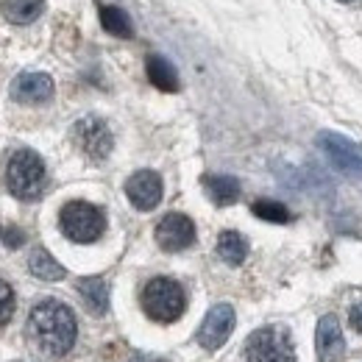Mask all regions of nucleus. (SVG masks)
<instances>
[{
  "instance_id": "1",
  "label": "nucleus",
  "mask_w": 362,
  "mask_h": 362,
  "mask_svg": "<svg viewBox=\"0 0 362 362\" xmlns=\"http://www.w3.org/2000/svg\"><path fill=\"white\" fill-rule=\"evenodd\" d=\"M78 337V323L67 304L45 298L25 320V340L42 357H64Z\"/></svg>"
},
{
  "instance_id": "2",
  "label": "nucleus",
  "mask_w": 362,
  "mask_h": 362,
  "mask_svg": "<svg viewBox=\"0 0 362 362\" xmlns=\"http://www.w3.org/2000/svg\"><path fill=\"white\" fill-rule=\"evenodd\" d=\"M6 187L20 201H34L45 189V162L40 153L23 148L6 165Z\"/></svg>"
},
{
  "instance_id": "3",
  "label": "nucleus",
  "mask_w": 362,
  "mask_h": 362,
  "mask_svg": "<svg viewBox=\"0 0 362 362\" xmlns=\"http://www.w3.org/2000/svg\"><path fill=\"white\" fill-rule=\"evenodd\" d=\"M142 307H145L148 317H153L159 323H173L184 313L187 298H184L179 281H173L168 276H156L142 287Z\"/></svg>"
},
{
  "instance_id": "4",
  "label": "nucleus",
  "mask_w": 362,
  "mask_h": 362,
  "mask_svg": "<svg viewBox=\"0 0 362 362\" xmlns=\"http://www.w3.org/2000/svg\"><path fill=\"white\" fill-rule=\"evenodd\" d=\"M59 226L64 231L67 240L73 243H95L103 228H106V218L103 212L95 206V204H87V201H70L62 206L59 212Z\"/></svg>"
},
{
  "instance_id": "5",
  "label": "nucleus",
  "mask_w": 362,
  "mask_h": 362,
  "mask_svg": "<svg viewBox=\"0 0 362 362\" xmlns=\"http://www.w3.org/2000/svg\"><path fill=\"white\" fill-rule=\"evenodd\" d=\"M245 357L248 362H296V349L284 329L265 326L248 337Z\"/></svg>"
},
{
  "instance_id": "6",
  "label": "nucleus",
  "mask_w": 362,
  "mask_h": 362,
  "mask_svg": "<svg viewBox=\"0 0 362 362\" xmlns=\"http://www.w3.org/2000/svg\"><path fill=\"white\" fill-rule=\"evenodd\" d=\"M73 142L92 162H103L112 153V148H115V136L109 132V126L100 117H92V115L90 117H81L73 126Z\"/></svg>"
},
{
  "instance_id": "7",
  "label": "nucleus",
  "mask_w": 362,
  "mask_h": 362,
  "mask_svg": "<svg viewBox=\"0 0 362 362\" xmlns=\"http://www.w3.org/2000/svg\"><path fill=\"white\" fill-rule=\"evenodd\" d=\"M317 148L329 156V162L349 173V176H362V148L351 142L349 136L334 134V132H320L317 134Z\"/></svg>"
},
{
  "instance_id": "8",
  "label": "nucleus",
  "mask_w": 362,
  "mask_h": 362,
  "mask_svg": "<svg viewBox=\"0 0 362 362\" xmlns=\"http://www.w3.org/2000/svg\"><path fill=\"white\" fill-rule=\"evenodd\" d=\"M156 243L162 251H170V254L184 251L195 243V223L181 212H170L156 223Z\"/></svg>"
},
{
  "instance_id": "9",
  "label": "nucleus",
  "mask_w": 362,
  "mask_h": 362,
  "mask_svg": "<svg viewBox=\"0 0 362 362\" xmlns=\"http://www.w3.org/2000/svg\"><path fill=\"white\" fill-rule=\"evenodd\" d=\"M231 329H234V307H231V304H215V307L206 313L201 329H198V343H201L204 349L215 351V349H221L228 340Z\"/></svg>"
},
{
  "instance_id": "10",
  "label": "nucleus",
  "mask_w": 362,
  "mask_h": 362,
  "mask_svg": "<svg viewBox=\"0 0 362 362\" xmlns=\"http://www.w3.org/2000/svg\"><path fill=\"white\" fill-rule=\"evenodd\" d=\"M126 195L139 212H151L162 201V179L153 170H136L132 179L126 181Z\"/></svg>"
},
{
  "instance_id": "11",
  "label": "nucleus",
  "mask_w": 362,
  "mask_h": 362,
  "mask_svg": "<svg viewBox=\"0 0 362 362\" xmlns=\"http://www.w3.org/2000/svg\"><path fill=\"white\" fill-rule=\"evenodd\" d=\"M315 346H317V360L320 362H340L346 340H343V329L337 315H323L317 320L315 332Z\"/></svg>"
},
{
  "instance_id": "12",
  "label": "nucleus",
  "mask_w": 362,
  "mask_h": 362,
  "mask_svg": "<svg viewBox=\"0 0 362 362\" xmlns=\"http://www.w3.org/2000/svg\"><path fill=\"white\" fill-rule=\"evenodd\" d=\"M11 98L17 103H47L53 98V78L45 73H23L11 84Z\"/></svg>"
},
{
  "instance_id": "13",
  "label": "nucleus",
  "mask_w": 362,
  "mask_h": 362,
  "mask_svg": "<svg viewBox=\"0 0 362 362\" xmlns=\"http://www.w3.org/2000/svg\"><path fill=\"white\" fill-rule=\"evenodd\" d=\"M145 73H148V78H151V84H153L156 90H162V92L179 90V73H176V67H173L165 56H156V53L148 56Z\"/></svg>"
},
{
  "instance_id": "14",
  "label": "nucleus",
  "mask_w": 362,
  "mask_h": 362,
  "mask_svg": "<svg viewBox=\"0 0 362 362\" xmlns=\"http://www.w3.org/2000/svg\"><path fill=\"white\" fill-rule=\"evenodd\" d=\"M78 296L84 298L87 310L92 315H106L109 310V284L98 276H90V279H81L78 281Z\"/></svg>"
},
{
  "instance_id": "15",
  "label": "nucleus",
  "mask_w": 362,
  "mask_h": 362,
  "mask_svg": "<svg viewBox=\"0 0 362 362\" xmlns=\"http://www.w3.org/2000/svg\"><path fill=\"white\" fill-rule=\"evenodd\" d=\"M45 8V0H0V11L8 23L28 25L34 23Z\"/></svg>"
},
{
  "instance_id": "16",
  "label": "nucleus",
  "mask_w": 362,
  "mask_h": 362,
  "mask_svg": "<svg viewBox=\"0 0 362 362\" xmlns=\"http://www.w3.org/2000/svg\"><path fill=\"white\" fill-rule=\"evenodd\" d=\"M218 257L226 262V265H243L245 257H248V243L240 231H223L218 237Z\"/></svg>"
},
{
  "instance_id": "17",
  "label": "nucleus",
  "mask_w": 362,
  "mask_h": 362,
  "mask_svg": "<svg viewBox=\"0 0 362 362\" xmlns=\"http://www.w3.org/2000/svg\"><path fill=\"white\" fill-rule=\"evenodd\" d=\"M206 192L218 206H231L240 198V181L231 176H206Z\"/></svg>"
},
{
  "instance_id": "18",
  "label": "nucleus",
  "mask_w": 362,
  "mask_h": 362,
  "mask_svg": "<svg viewBox=\"0 0 362 362\" xmlns=\"http://www.w3.org/2000/svg\"><path fill=\"white\" fill-rule=\"evenodd\" d=\"M28 271L34 273L37 279H42V281H59V279H64V268L47 254L45 248H37L28 257Z\"/></svg>"
},
{
  "instance_id": "19",
  "label": "nucleus",
  "mask_w": 362,
  "mask_h": 362,
  "mask_svg": "<svg viewBox=\"0 0 362 362\" xmlns=\"http://www.w3.org/2000/svg\"><path fill=\"white\" fill-rule=\"evenodd\" d=\"M100 25L109 31V34H115V37H132L134 34V25H132V17L123 11V8H117V6H103L100 8Z\"/></svg>"
},
{
  "instance_id": "20",
  "label": "nucleus",
  "mask_w": 362,
  "mask_h": 362,
  "mask_svg": "<svg viewBox=\"0 0 362 362\" xmlns=\"http://www.w3.org/2000/svg\"><path fill=\"white\" fill-rule=\"evenodd\" d=\"M251 209H254L257 218H262L268 223H287L290 221V209L279 201H257Z\"/></svg>"
},
{
  "instance_id": "21",
  "label": "nucleus",
  "mask_w": 362,
  "mask_h": 362,
  "mask_svg": "<svg viewBox=\"0 0 362 362\" xmlns=\"http://www.w3.org/2000/svg\"><path fill=\"white\" fill-rule=\"evenodd\" d=\"M14 304H17V298H14V290H11V284L6 281V279H0V326H6L11 315H14Z\"/></svg>"
},
{
  "instance_id": "22",
  "label": "nucleus",
  "mask_w": 362,
  "mask_h": 362,
  "mask_svg": "<svg viewBox=\"0 0 362 362\" xmlns=\"http://www.w3.org/2000/svg\"><path fill=\"white\" fill-rule=\"evenodd\" d=\"M3 243H6L8 248H20V245L25 243V234H23V228H17V226L6 228V234H3Z\"/></svg>"
},
{
  "instance_id": "23",
  "label": "nucleus",
  "mask_w": 362,
  "mask_h": 362,
  "mask_svg": "<svg viewBox=\"0 0 362 362\" xmlns=\"http://www.w3.org/2000/svg\"><path fill=\"white\" fill-rule=\"evenodd\" d=\"M349 323H351V329H357V332L362 334V301L351 307V313H349Z\"/></svg>"
},
{
  "instance_id": "24",
  "label": "nucleus",
  "mask_w": 362,
  "mask_h": 362,
  "mask_svg": "<svg viewBox=\"0 0 362 362\" xmlns=\"http://www.w3.org/2000/svg\"><path fill=\"white\" fill-rule=\"evenodd\" d=\"M132 362H168V360L153 357V354H136V357H132Z\"/></svg>"
}]
</instances>
